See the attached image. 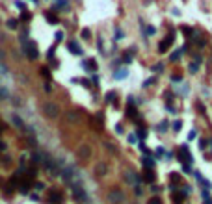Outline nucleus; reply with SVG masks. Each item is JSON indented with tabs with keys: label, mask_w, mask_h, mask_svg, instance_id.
<instances>
[{
	"label": "nucleus",
	"mask_w": 212,
	"mask_h": 204,
	"mask_svg": "<svg viewBox=\"0 0 212 204\" xmlns=\"http://www.w3.org/2000/svg\"><path fill=\"white\" fill-rule=\"evenodd\" d=\"M155 82H156V76H153V78L145 80V82H143V87H149V85H151V84H155Z\"/></svg>",
	"instance_id": "33"
},
{
	"label": "nucleus",
	"mask_w": 212,
	"mask_h": 204,
	"mask_svg": "<svg viewBox=\"0 0 212 204\" xmlns=\"http://www.w3.org/2000/svg\"><path fill=\"white\" fill-rule=\"evenodd\" d=\"M84 67H86L88 71H89V69L93 71V69H95V59H88V61H84Z\"/></svg>",
	"instance_id": "23"
},
{
	"label": "nucleus",
	"mask_w": 212,
	"mask_h": 204,
	"mask_svg": "<svg viewBox=\"0 0 212 204\" xmlns=\"http://www.w3.org/2000/svg\"><path fill=\"white\" fill-rule=\"evenodd\" d=\"M196 178H197V180H199V182H201V184H203V186H205V188H207V189H209V188H210V184H209V180H207V178H205V176H201V175H199V173H196Z\"/></svg>",
	"instance_id": "21"
},
{
	"label": "nucleus",
	"mask_w": 212,
	"mask_h": 204,
	"mask_svg": "<svg viewBox=\"0 0 212 204\" xmlns=\"http://www.w3.org/2000/svg\"><path fill=\"white\" fill-rule=\"evenodd\" d=\"M166 128H168V121H162V124L158 126V130H162V132H164Z\"/></svg>",
	"instance_id": "42"
},
{
	"label": "nucleus",
	"mask_w": 212,
	"mask_h": 204,
	"mask_svg": "<svg viewBox=\"0 0 212 204\" xmlns=\"http://www.w3.org/2000/svg\"><path fill=\"white\" fill-rule=\"evenodd\" d=\"M6 26H7L9 30H17V28H19V20H17V19H9V20L6 22Z\"/></svg>",
	"instance_id": "19"
},
{
	"label": "nucleus",
	"mask_w": 212,
	"mask_h": 204,
	"mask_svg": "<svg viewBox=\"0 0 212 204\" xmlns=\"http://www.w3.org/2000/svg\"><path fill=\"white\" fill-rule=\"evenodd\" d=\"M155 32H156V28H155V26H147V28H145V35H149V37H151V35H155Z\"/></svg>",
	"instance_id": "24"
},
{
	"label": "nucleus",
	"mask_w": 212,
	"mask_h": 204,
	"mask_svg": "<svg viewBox=\"0 0 212 204\" xmlns=\"http://www.w3.org/2000/svg\"><path fill=\"white\" fill-rule=\"evenodd\" d=\"M95 175L101 178V176H106L108 175V165L106 163H97L95 165Z\"/></svg>",
	"instance_id": "11"
},
{
	"label": "nucleus",
	"mask_w": 212,
	"mask_h": 204,
	"mask_svg": "<svg viewBox=\"0 0 212 204\" xmlns=\"http://www.w3.org/2000/svg\"><path fill=\"white\" fill-rule=\"evenodd\" d=\"M147 204H162V199L160 197H153V199H149Z\"/></svg>",
	"instance_id": "32"
},
{
	"label": "nucleus",
	"mask_w": 212,
	"mask_h": 204,
	"mask_svg": "<svg viewBox=\"0 0 212 204\" xmlns=\"http://www.w3.org/2000/svg\"><path fill=\"white\" fill-rule=\"evenodd\" d=\"M197 69H199V63H197V61H194V63L190 65V72H197Z\"/></svg>",
	"instance_id": "37"
},
{
	"label": "nucleus",
	"mask_w": 212,
	"mask_h": 204,
	"mask_svg": "<svg viewBox=\"0 0 212 204\" xmlns=\"http://www.w3.org/2000/svg\"><path fill=\"white\" fill-rule=\"evenodd\" d=\"M162 154H164V149H162V147H158V149H156V156H162Z\"/></svg>",
	"instance_id": "50"
},
{
	"label": "nucleus",
	"mask_w": 212,
	"mask_h": 204,
	"mask_svg": "<svg viewBox=\"0 0 212 204\" xmlns=\"http://www.w3.org/2000/svg\"><path fill=\"white\" fill-rule=\"evenodd\" d=\"M41 74L47 76V78H50V71H48V69H41Z\"/></svg>",
	"instance_id": "41"
},
{
	"label": "nucleus",
	"mask_w": 212,
	"mask_h": 204,
	"mask_svg": "<svg viewBox=\"0 0 212 204\" xmlns=\"http://www.w3.org/2000/svg\"><path fill=\"white\" fill-rule=\"evenodd\" d=\"M188 139H196V130H192V132H190V137H188Z\"/></svg>",
	"instance_id": "52"
},
{
	"label": "nucleus",
	"mask_w": 212,
	"mask_h": 204,
	"mask_svg": "<svg viewBox=\"0 0 212 204\" xmlns=\"http://www.w3.org/2000/svg\"><path fill=\"white\" fill-rule=\"evenodd\" d=\"M104 149H106L110 154H117V149H115V145H112V143H108V141L104 143Z\"/></svg>",
	"instance_id": "20"
},
{
	"label": "nucleus",
	"mask_w": 212,
	"mask_h": 204,
	"mask_svg": "<svg viewBox=\"0 0 212 204\" xmlns=\"http://www.w3.org/2000/svg\"><path fill=\"white\" fill-rule=\"evenodd\" d=\"M169 180H173V184H179V182H181V176H179L177 173H171V175H169Z\"/></svg>",
	"instance_id": "28"
},
{
	"label": "nucleus",
	"mask_w": 212,
	"mask_h": 204,
	"mask_svg": "<svg viewBox=\"0 0 212 204\" xmlns=\"http://www.w3.org/2000/svg\"><path fill=\"white\" fill-rule=\"evenodd\" d=\"M134 188H136V189H134V191H136V197H142V189H140V186H134Z\"/></svg>",
	"instance_id": "43"
},
{
	"label": "nucleus",
	"mask_w": 212,
	"mask_h": 204,
	"mask_svg": "<svg viewBox=\"0 0 212 204\" xmlns=\"http://www.w3.org/2000/svg\"><path fill=\"white\" fill-rule=\"evenodd\" d=\"M142 180H145V184H155V180H156V176H155V173L151 171V169H147L143 175H142Z\"/></svg>",
	"instance_id": "12"
},
{
	"label": "nucleus",
	"mask_w": 212,
	"mask_h": 204,
	"mask_svg": "<svg viewBox=\"0 0 212 204\" xmlns=\"http://www.w3.org/2000/svg\"><path fill=\"white\" fill-rule=\"evenodd\" d=\"M106 199H108L110 204H123L125 202V193H123V189H119V188H112V189L108 191Z\"/></svg>",
	"instance_id": "2"
},
{
	"label": "nucleus",
	"mask_w": 212,
	"mask_h": 204,
	"mask_svg": "<svg viewBox=\"0 0 212 204\" xmlns=\"http://www.w3.org/2000/svg\"><path fill=\"white\" fill-rule=\"evenodd\" d=\"M60 176H61V180H63V182H67L69 186L80 184V180L76 178V171H74V167H73V165H67V167H63V169L60 171Z\"/></svg>",
	"instance_id": "1"
},
{
	"label": "nucleus",
	"mask_w": 212,
	"mask_h": 204,
	"mask_svg": "<svg viewBox=\"0 0 212 204\" xmlns=\"http://www.w3.org/2000/svg\"><path fill=\"white\" fill-rule=\"evenodd\" d=\"M140 150H142V154H143V156H149V154H151V150H149L143 143H140Z\"/></svg>",
	"instance_id": "26"
},
{
	"label": "nucleus",
	"mask_w": 212,
	"mask_h": 204,
	"mask_svg": "<svg viewBox=\"0 0 212 204\" xmlns=\"http://www.w3.org/2000/svg\"><path fill=\"white\" fill-rule=\"evenodd\" d=\"M197 110H199L201 113H205V106H203V104H197Z\"/></svg>",
	"instance_id": "51"
},
{
	"label": "nucleus",
	"mask_w": 212,
	"mask_h": 204,
	"mask_svg": "<svg viewBox=\"0 0 212 204\" xmlns=\"http://www.w3.org/2000/svg\"><path fill=\"white\" fill-rule=\"evenodd\" d=\"M91 80H93V84H97V85H99V76H97V74H93V76H91Z\"/></svg>",
	"instance_id": "45"
},
{
	"label": "nucleus",
	"mask_w": 212,
	"mask_h": 204,
	"mask_svg": "<svg viewBox=\"0 0 212 204\" xmlns=\"http://www.w3.org/2000/svg\"><path fill=\"white\" fill-rule=\"evenodd\" d=\"M183 171H184V173H192V163H186V162H184V163H183Z\"/></svg>",
	"instance_id": "34"
},
{
	"label": "nucleus",
	"mask_w": 212,
	"mask_h": 204,
	"mask_svg": "<svg viewBox=\"0 0 212 204\" xmlns=\"http://www.w3.org/2000/svg\"><path fill=\"white\" fill-rule=\"evenodd\" d=\"M205 147H207V141H205V139H201V141H199V149H205Z\"/></svg>",
	"instance_id": "49"
},
{
	"label": "nucleus",
	"mask_w": 212,
	"mask_h": 204,
	"mask_svg": "<svg viewBox=\"0 0 212 204\" xmlns=\"http://www.w3.org/2000/svg\"><path fill=\"white\" fill-rule=\"evenodd\" d=\"M114 76H115V80H123V78H127V76H129V71H127V69L115 71V74H114Z\"/></svg>",
	"instance_id": "17"
},
{
	"label": "nucleus",
	"mask_w": 212,
	"mask_h": 204,
	"mask_svg": "<svg viewBox=\"0 0 212 204\" xmlns=\"http://www.w3.org/2000/svg\"><path fill=\"white\" fill-rule=\"evenodd\" d=\"M45 17H47V20H48L50 24H58V17H56L54 13H50V11H47V13H45Z\"/></svg>",
	"instance_id": "18"
},
{
	"label": "nucleus",
	"mask_w": 212,
	"mask_h": 204,
	"mask_svg": "<svg viewBox=\"0 0 212 204\" xmlns=\"http://www.w3.org/2000/svg\"><path fill=\"white\" fill-rule=\"evenodd\" d=\"M123 178H125V182H127L129 186H140V184H142V176H140L138 173H134L132 169H127L125 175H123Z\"/></svg>",
	"instance_id": "4"
},
{
	"label": "nucleus",
	"mask_w": 212,
	"mask_h": 204,
	"mask_svg": "<svg viewBox=\"0 0 212 204\" xmlns=\"http://www.w3.org/2000/svg\"><path fill=\"white\" fill-rule=\"evenodd\" d=\"M73 188V197L76 199V201H88V193H86V189L82 188V184H74V186H71Z\"/></svg>",
	"instance_id": "6"
},
{
	"label": "nucleus",
	"mask_w": 212,
	"mask_h": 204,
	"mask_svg": "<svg viewBox=\"0 0 212 204\" xmlns=\"http://www.w3.org/2000/svg\"><path fill=\"white\" fill-rule=\"evenodd\" d=\"M69 50L73 54H76V56H82V48H80V45L76 41H69Z\"/></svg>",
	"instance_id": "13"
},
{
	"label": "nucleus",
	"mask_w": 212,
	"mask_h": 204,
	"mask_svg": "<svg viewBox=\"0 0 212 204\" xmlns=\"http://www.w3.org/2000/svg\"><path fill=\"white\" fill-rule=\"evenodd\" d=\"M143 163H145V167H147V169H153V165H155V162H153V160H149L147 156L143 158Z\"/></svg>",
	"instance_id": "27"
},
{
	"label": "nucleus",
	"mask_w": 212,
	"mask_h": 204,
	"mask_svg": "<svg viewBox=\"0 0 212 204\" xmlns=\"http://www.w3.org/2000/svg\"><path fill=\"white\" fill-rule=\"evenodd\" d=\"M127 117H130V119H138V111H136L134 106H127Z\"/></svg>",
	"instance_id": "16"
},
{
	"label": "nucleus",
	"mask_w": 212,
	"mask_h": 204,
	"mask_svg": "<svg viewBox=\"0 0 212 204\" xmlns=\"http://www.w3.org/2000/svg\"><path fill=\"white\" fill-rule=\"evenodd\" d=\"M50 59H52V56H54V46H50V50H48V54H47Z\"/></svg>",
	"instance_id": "44"
},
{
	"label": "nucleus",
	"mask_w": 212,
	"mask_h": 204,
	"mask_svg": "<svg viewBox=\"0 0 212 204\" xmlns=\"http://www.w3.org/2000/svg\"><path fill=\"white\" fill-rule=\"evenodd\" d=\"M65 119H67L71 124H78L82 117H80V113H78V111H67V113H65Z\"/></svg>",
	"instance_id": "10"
},
{
	"label": "nucleus",
	"mask_w": 212,
	"mask_h": 204,
	"mask_svg": "<svg viewBox=\"0 0 212 204\" xmlns=\"http://www.w3.org/2000/svg\"><path fill=\"white\" fill-rule=\"evenodd\" d=\"M153 71H155V72H162V71H164V67H162V65H155V67H153Z\"/></svg>",
	"instance_id": "40"
},
{
	"label": "nucleus",
	"mask_w": 212,
	"mask_h": 204,
	"mask_svg": "<svg viewBox=\"0 0 212 204\" xmlns=\"http://www.w3.org/2000/svg\"><path fill=\"white\" fill-rule=\"evenodd\" d=\"M115 39H117V41L123 39V32H121V28H115Z\"/></svg>",
	"instance_id": "38"
},
{
	"label": "nucleus",
	"mask_w": 212,
	"mask_h": 204,
	"mask_svg": "<svg viewBox=\"0 0 212 204\" xmlns=\"http://www.w3.org/2000/svg\"><path fill=\"white\" fill-rule=\"evenodd\" d=\"M115 132H117V134H123V126H121V124H117V126H115Z\"/></svg>",
	"instance_id": "47"
},
{
	"label": "nucleus",
	"mask_w": 212,
	"mask_h": 204,
	"mask_svg": "<svg viewBox=\"0 0 212 204\" xmlns=\"http://www.w3.org/2000/svg\"><path fill=\"white\" fill-rule=\"evenodd\" d=\"M4 149H6V145H4V143L0 141V150H4Z\"/></svg>",
	"instance_id": "53"
},
{
	"label": "nucleus",
	"mask_w": 212,
	"mask_h": 204,
	"mask_svg": "<svg viewBox=\"0 0 212 204\" xmlns=\"http://www.w3.org/2000/svg\"><path fill=\"white\" fill-rule=\"evenodd\" d=\"M43 113H45L48 119H56V117L60 115V108H58V104H54V102H45V104H43Z\"/></svg>",
	"instance_id": "3"
},
{
	"label": "nucleus",
	"mask_w": 212,
	"mask_h": 204,
	"mask_svg": "<svg viewBox=\"0 0 212 204\" xmlns=\"http://www.w3.org/2000/svg\"><path fill=\"white\" fill-rule=\"evenodd\" d=\"M129 141H130V143H136V136H134V134H130V136H129Z\"/></svg>",
	"instance_id": "48"
},
{
	"label": "nucleus",
	"mask_w": 212,
	"mask_h": 204,
	"mask_svg": "<svg viewBox=\"0 0 212 204\" xmlns=\"http://www.w3.org/2000/svg\"><path fill=\"white\" fill-rule=\"evenodd\" d=\"M166 110H168V111H169V113H175V108H173V106H171V104H168V108H166Z\"/></svg>",
	"instance_id": "46"
},
{
	"label": "nucleus",
	"mask_w": 212,
	"mask_h": 204,
	"mask_svg": "<svg viewBox=\"0 0 212 204\" xmlns=\"http://www.w3.org/2000/svg\"><path fill=\"white\" fill-rule=\"evenodd\" d=\"M181 30L184 32V35H186V37H194V28H190V26H183Z\"/></svg>",
	"instance_id": "22"
},
{
	"label": "nucleus",
	"mask_w": 212,
	"mask_h": 204,
	"mask_svg": "<svg viewBox=\"0 0 212 204\" xmlns=\"http://www.w3.org/2000/svg\"><path fill=\"white\" fill-rule=\"evenodd\" d=\"M20 19H22V20H30V19H32V13H28V11L24 9V11L20 13Z\"/></svg>",
	"instance_id": "29"
},
{
	"label": "nucleus",
	"mask_w": 212,
	"mask_h": 204,
	"mask_svg": "<svg viewBox=\"0 0 212 204\" xmlns=\"http://www.w3.org/2000/svg\"><path fill=\"white\" fill-rule=\"evenodd\" d=\"M48 202H50V204H61V202H63V195H61V191H58V189H50V191H48Z\"/></svg>",
	"instance_id": "7"
},
{
	"label": "nucleus",
	"mask_w": 212,
	"mask_h": 204,
	"mask_svg": "<svg viewBox=\"0 0 212 204\" xmlns=\"http://www.w3.org/2000/svg\"><path fill=\"white\" fill-rule=\"evenodd\" d=\"M15 6H17V7H19L20 11H24V2H20V0H17V2H15Z\"/></svg>",
	"instance_id": "39"
},
{
	"label": "nucleus",
	"mask_w": 212,
	"mask_h": 204,
	"mask_svg": "<svg viewBox=\"0 0 212 204\" xmlns=\"http://www.w3.org/2000/svg\"><path fill=\"white\" fill-rule=\"evenodd\" d=\"M138 137L147 139V130H145V128H140V130H138Z\"/></svg>",
	"instance_id": "31"
},
{
	"label": "nucleus",
	"mask_w": 212,
	"mask_h": 204,
	"mask_svg": "<svg viewBox=\"0 0 212 204\" xmlns=\"http://www.w3.org/2000/svg\"><path fill=\"white\" fill-rule=\"evenodd\" d=\"M173 41H175V35H173V32L166 37V39H162L160 43H158V52L160 54H164V52H168V48H171V45H173Z\"/></svg>",
	"instance_id": "5"
},
{
	"label": "nucleus",
	"mask_w": 212,
	"mask_h": 204,
	"mask_svg": "<svg viewBox=\"0 0 212 204\" xmlns=\"http://www.w3.org/2000/svg\"><path fill=\"white\" fill-rule=\"evenodd\" d=\"M186 48H188V46H186V45H184V46H183V48H179V50H175V52H173V54H171V56H169V59H171V61H177V59H179V58H181V54H183V52H184V50H186Z\"/></svg>",
	"instance_id": "14"
},
{
	"label": "nucleus",
	"mask_w": 212,
	"mask_h": 204,
	"mask_svg": "<svg viewBox=\"0 0 212 204\" xmlns=\"http://www.w3.org/2000/svg\"><path fill=\"white\" fill-rule=\"evenodd\" d=\"M82 37H84V39H89V37H91V32H89L88 28H84V30H82Z\"/></svg>",
	"instance_id": "35"
},
{
	"label": "nucleus",
	"mask_w": 212,
	"mask_h": 204,
	"mask_svg": "<svg viewBox=\"0 0 212 204\" xmlns=\"http://www.w3.org/2000/svg\"><path fill=\"white\" fill-rule=\"evenodd\" d=\"M183 128V121H173V132H179Z\"/></svg>",
	"instance_id": "25"
},
{
	"label": "nucleus",
	"mask_w": 212,
	"mask_h": 204,
	"mask_svg": "<svg viewBox=\"0 0 212 204\" xmlns=\"http://www.w3.org/2000/svg\"><path fill=\"white\" fill-rule=\"evenodd\" d=\"M112 100H115V91H108L106 95V102H112Z\"/></svg>",
	"instance_id": "30"
},
{
	"label": "nucleus",
	"mask_w": 212,
	"mask_h": 204,
	"mask_svg": "<svg viewBox=\"0 0 212 204\" xmlns=\"http://www.w3.org/2000/svg\"><path fill=\"white\" fill-rule=\"evenodd\" d=\"M11 123H13L19 130H22V128H24V123H22V119H20L19 115H13V117H11Z\"/></svg>",
	"instance_id": "15"
},
{
	"label": "nucleus",
	"mask_w": 212,
	"mask_h": 204,
	"mask_svg": "<svg viewBox=\"0 0 212 204\" xmlns=\"http://www.w3.org/2000/svg\"><path fill=\"white\" fill-rule=\"evenodd\" d=\"M54 37H56V41H63V37H65V35H63V32L60 30V32H56V33H54Z\"/></svg>",
	"instance_id": "36"
},
{
	"label": "nucleus",
	"mask_w": 212,
	"mask_h": 204,
	"mask_svg": "<svg viewBox=\"0 0 212 204\" xmlns=\"http://www.w3.org/2000/svg\"><path fill=\"white\" fill-rule=\"evenodd\" d=\"M89 156H91V147H89V145L78 147V158H80V160H88Z\"/></svg>",
	"instance_id": "9"
},
{
	"label": "nucleus",
	"mask_w": 212,
	"mask_h": 204,
	"mask_svg": "<svg viewBox=\"0 0 212 204\" xmlns=\"http://www.w3.org/2000/svg\"><path fill=\"white\" fill-rule=\"evenodd\" d=\"M26 56L30 58V59H37L39 58V50H37V46H35V43H26Z\"/></svg>",
	"instance_id": "8"
}]
</instances>
